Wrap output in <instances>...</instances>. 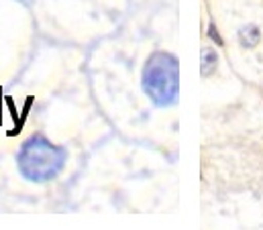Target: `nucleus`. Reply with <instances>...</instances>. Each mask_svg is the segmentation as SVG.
<instances>
[{
  "instance_id": "nucleus-6",
  "label": "nucleus",
  "mask_w": 263,
  "mask_h": 230,
  "mask_svg": "<svg viewBox=\"0 0 263 230\" xmlns=\"http://www.w3.org/2000/svg\"><path fill=\"white\" fill-rule=\"evenodd\" d=\"M23 2H25V4H31V0H23Z\"/></svg>"
},
{
  "instance_id": "nucleus-3",
  "label": "nucleus",
  "mask_w": 263,
  "mask_h": 230,
  "mask_svg": "<svg viewBox=\"0 0 263 230\" xmlns=\"http://www.w3.org/2000/svg\"><path fill=\"white\" fill-rule=\"evenodd\" d=\"M239 41H241L243 47L253 49V47L261 41L259 27H255V25H245V27H241V29H239Z\"/></svg>"
},
{
  "instance_id": "nucleus-5",
  "label": "nucleus",
  "mask_w": 263,
  "mask_h": 230,
  "mask_svg": "<svg viewBox=\"0 0 263 230\" xmlns=\"http://www.w3.org/2000/svg\"><path fill=\"white\" fill-rule=\"evenodd\" d=\"M208 35H210L218 45H222V39H220V35H218V31H216V27H214V25H210V27H208Z\"/></svg>"
},
{
  "instance_id": "nucleus-4",
  "label": "nucleus",
  "mask_w": 263,
  "mask_h": 230,
  "mask_svg": "<svg viewBox=\"0 0 263 230\" xmlns=\"http://www.w3.org/2000/svg\"><path fill=\"white\" fill-rule=\"evenodd\" d=\"M216 63H218V55L214 49L210 47H204L202 53H200V73L206 78V75H212L214 69H216Z\"/></svg>"
},
{
  "instance_id": "nucleus-2",
  "label": "nucleus",
  "mask_w": 263,
  "mask_h": 230,
  "mask_svg": "<svg viewBox=\"0 0 263 230\" xmlns=\"http://www.w3.org/2000/svg\"><path fill=\"white\" fill-rule=\"evenodd\" d=\"M143 92L155 106H172L180 96V63L178 57L165 51H157L147 59L143 67Z\"/></svg>"
},
{
  "instance_id": "nucleus-1",
  "label": "nucleus",
  "mask_w": 263,
  "mask_h": 230,
  "mask_svg": "<svg viewBox=\"0 0 263 230\" xmlns=\"http://www.w3.org/2000/svg\"><path fill=\"white\" fill-rule=\"evenodd\" d=\"M66 157V149L53 145L41 135H35L23 143L16 155V163L25 179L35 183H45L58 177V173L64 169Z\"/></svg>"
}]
</instances>
